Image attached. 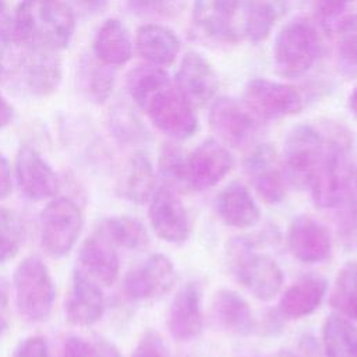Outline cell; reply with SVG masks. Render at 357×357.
Masks as SVG:
<instances>
[{
  "label": "cell",
  "mask_w": 357,
  "mask_h": 357,
  "mask_svg": "<svg viewBox=\"0 0 357 357\" xmlns=\"http://www.w3.org/2000/svg\"><path fill=\"white\" fill-rule=\"evenodd\" d=\"M244 169L252 188L265 204H279L284 198L286 176L272 145H255L244 160Z\"/></svg>",
  "instance_id": "obj_12"
},
{
  "label": "cell",
  "mask_w": 357,
  "mask_h": 357,
  "mask_svg": "<svg viewBox=\"0 0 357 357\" xmlns=\"http://www.w3.org/2000/svg\"><path fill=\"white\" fill-rule=\"evenodd\" d=\"M13 191V176L8 160L0 155V199L7 198Z\"/></svg>",
  "instance_id": "obj_45"
},
{
  "label": "cell",
  "mask_w": 357,
  "mask_h": 357,
  "mask_svg": "<svg viewBox=\"0 0 357 357\" xmlns=\"http://www.w3.org/2000/svg\"><path fill=\"white\" fill-rule=\"evenodd\" d=\"M174 85L192 107H198L215 98L219 78L206 57L197 52H187L176 71Z\"/></svg>",
  "instance_id": "obj_16"
},
{
  "label": "cell",
  "mask_w": 357,
  "mask_h": 357,
  "mask_svg": "<svg viewBox=\"0 0 357 357\" xmlns=\"http://www.w3.org/2000/svg\"><path fill=\"white\" fill-rule=\"evenodd\" d=\"M351 145L349 131L335 121L303 123L287 135L283 146V170L293 187L310 188L322 165L336 153H347Z\"/></svg>",
  "instance_id": "obj_1"
},
{
  "label": "cell",
  "mask_w": 357,
  "mask_h": 357,
  "mask_svg": "<svg viewBox=\"0 0 357 357\" xmlns=\"http://www.w3.org/2000/svg\"><path fill=\"white\" fill-rule=\"evenodd\" d=\"M247 0H195L194 31L208 40L237 43L244 39Z\"/></svg>",
  "instance_id": "obj_8"
},
{
  "label": "cell",
  "mask_w": 357,
  "mask_h": 357,
  "mask_svg": "<svg viewBox=\"0 0 357 357\" xmlns=\"http://www.w3.org/2000/svg\"><path fill=\"white\" fill-rule=\"evenodd\" d=\"M353 0H312V8L317 21L326 32H333L340 22L350 15Z\"/></svg>",
  "instance_id": "obj_40"
},
{
  "label": "cell",
  "mask_w": 357,
  "mask_h": 357,
  "mask_svg": "<svg viewBox=\"0 0 357 357\" xmlns=\"http://www.w3.org/2000/svg\"><path fill=\"white\" fill-rule=\"evenodd\" d=\"M264 237L238 236L227 241L225 261L230 275L261 301L273 300L282 290L283 272L268 254L258 251Z\"/></svg>",
  "instance_id": "obj_3"
},
{
  "label": "cell",
  "mask_w": 357,
  "mask_h": 357,
  "mask_svg": "<svg viewBox=\"0 0 357 357\" xmlns=\"http://www.w3.org/2000/svg\"><path fill=\"white\" fill-rule=\"evenodd\" d=\"M329 303L335 312L357 321V262H347L337 272Z\"/></svg>",
  "instance_id": "obj_35"
},
{
  "label": "cell",
  "mask_w": 357,
  "mask_h": 357,
  "mask_svg": "<svg viewBox=\"0 0 357 357\" xmlns=\"http://www.w3.org/2000/svg\"><path fill=\"white\" fill-rule=\"evenodd\" d=\"M216 212L220 220L230 227L250 229L261 219V211L245 184L231 181L216 197Z\"/></svg>",
  "instance_id": "obj_21"
},
{
  "label": "cell",
  "mask_w": 357,
  "mask_h": 357,
  "mask_svg": "<svg viewBox=\"0 0 357 357\" xmlns=\"http://www.w3.org/2000/svg\"><path fill=\"white\" fill-rule=\"evenodd\" d=\"M109 127L113 137L126 145H138L151 139L146 126L127 105H116L110 110Z\"/></svg>",
  "instance_id": "obj_36"
},
{
  "label": "cell",
  "mask_w": 357,
  "mask_h": 357,
  "mask_svg": "<svg viewBox=\"0 0 357 357\" xmlns=\"http://www.w3.org/2000/svg\"><path fill=\"white\" fill-rule=\"evenodd\" d=\"M39 227L43 250L53 258H61L77 244L84 227L82 211L70 198H54L42 209Z\"/></svg>",
  "instance_id": "obj_7"
},
{
  "label": "cell",
  "mask_w": 357,
  "mask_h": 357,
  "mask_svg": "<svg viewBox=\"0 0 357 357\" xmlns=\"http://www.w3.org/2000/svg\"><path fill=\"white\" fill-rule=\"evenodd\" d=\"M243 102L262 121L289 117L304 107V99L296 86L266 78L251 79L245 86Z\"/></svg>",
  "instance_id": "obj_11"
},
{
  "label": "cell",
  "mask_w": 357,
  "mask_h": 357,
  "mask_svg": "<svg viewBox=\"0 0 357 357\" xmlns=\"http://www.w3.org/2000/svg\"><path fill=\"white\" fill-rule=\"evenodd\" d=\"M326 290L328 283L322 276H304L284 290L278 304V312L287 319L304 318L321 305Z\"/></svg>",
  "instance_id": "obj_23"
},
{
  "label": "cell",
  "mask_w": 357,
  "mask_h": 357,
  "mask_svg": "<svg viewBox=\"0 0 357 357\" xmlns=\"http://www.w3.org/2000/svg\"><path fill=\"white\" fill-rule=\"evenodd\" d=\"M185 4L187 0H128L130 8L137 14L162 18L178 15Z\"/></svg>",
  "instance_id": "obj_41"
},
{
  "label": "cell",
  "mask_w": 357,
  "mask_h": 357,
  "mask_svg": "<svg viewBox=\"0 0 357 357\" xmlns=\"http://www.w3.org/2000/svg\"><path fill=\"white\" fill-rule=\"evenodd\" d=\"M337 61L347 77L357 75V13L347 15L336 28Z\"/></svg>",
  "instance_id": "obj_37"
},
{
  "label": "cell",
  "mask_w": 357,
  "mask_h": 357,
  "mask_svg": "<svg viewBox=\"0 0 357 357\" xmlns=\"http://www.w3.org/2000/svg\"><path fill=\"white\" fill-rule=\"evenodd\" d=\"M61 356L63 357H120V353L112 343L103 339H98L93 343L85 337L70 335L63 342Z\"/></svg>",
  "instance_id": "obj_39"
},
{
  "label": "cell",
  "mask_w": 357,
  "mask_h": 357,
  "mask_svg": "<svg viewBox=\"0 0 357 357\" xmlns=\"http://www.w3.org/2000/svg\"><path fill=\"white\" fill-rule=\"evenodd\" d=\"M11 42V33L8 25L0 29V81L7 75V64H8V49Z\"/></svg>",
  "instance_id": "obj_46"
},
{
  "label": "cell",
  "mask_w": 357,
  "mask_h": 357,
  "mask_svg": "<svg viewBox=\"0 0 357 357\" xmlns=\"http://www.w3.org/2000/svg\"><path fill=\"white\" fill-rule=\"evenodd\" d=\"M156 176L151 159L144 152L134 153L117 181V194L137 205L149 202L155 192Z\"/></svg>",
  "instance_id": "obj_26"
},
{
  "label": "cell",
  "mask_w": 357,
  "mask_h": 357,
  "mask_svg": "<svg viewBox=\"0 0 357 357\" xmlns=\"http://www.w3.org/2000/svg\"><path fill=\"white\" fill-rule=\"evenodd\" d=\"M134 47L146 63L163 67L176 60L181 43L178 36L167 26L145 24L137 29Z\"/></svg>",
  "instance_id": "obj_25"
},
{
  "label": "cell",
  "mask_w": 357,
  "mask_h": 357,
  "mask_svg": "<svg viewBox=\"0 0 357 357\" xmlns=\"http://www.w3.org/2000/svg\"><path fill=\"white\" fill-rule=\"evenodd\" d=\"M14 357H52V356H50L47 343L42 336H29L20 343Z\"/></svg>",
  "instance_id": "obj_43"
},
{
  "label": "cell",
  "mask_w": 357,
  "mask_h": 357,
  "mask_svg": "<svg viewBox=\"0 0 357 357\" xmlns=\"http://www.w3.org/2000/svg\"><path fill=\"white\" fill-rule=\"evenodd\" d=\"M286 0H247L244 39L251 43L265 40L275 24L286 13Z\"/></svg>",
  "instance_id": "obj_30"
},
{
  "label": "cell",
  "mask_w": 357,
  "mask_h": 357,
  "mask_svg": "<svg viewBox=\"0 0 357 357\" xmlns=\"http://www.w3.org/2000/svg\"><path fill=\"white\" fill-rule=\"evenodd\" d=\"M166 325L176 340H191L202 332V291L198 283L188 282L174 294L167 310Z\"/></svg>",
  "instance_id": "obj_19"
},
{
  "label": "cell",
  "mask_w": 357,
  "mask_h": 357,
  "mask_svg": "<svg viewBox=\"0 0 357 357\" xmlns=\"http://www.w3.org/2000/svg\"><path fill=\"white\" fill-rule=\"evenodd\" d=\"M148 216L155 234L170 244H184L191 231L188 213L178 194L162 185L149 199Z\"/></svg>",
  "instance_id": "obj_14"
},
{
  "label": "cell",
  "mask_w": 357,
  "mask_h": 357,
  "mask_svg": "<svg viewBox=\"0 0 357 357\" xmlns=\"http://www.w3.org/2000/svg\"><path fill=\"white\" fill-rule=\"evenodd\" d=\"M322 53L317 26L304 17L286 22L273 43V61L279 75L298 78L307 74Z\"/></svg>",
  "instance_id": "obj_4"
},
{
  "label": "cell",
  "mask_w": 357,
  "mask_h": 357,
  "mask_svg": "<svg viewBox=\"0 0 357 357\" xmlns=\"http://www.w3.org/2000/svg\"><path fill=\"white\" fill-rule=\"evenodd\" d=\"M212 317L218 326L231 335L248 336L255 331L251 307L247 300L234 290H219L211 304Z\"/></svg>",
  "instance_id": "obj_24"
},
{
  "label": "cell",
  "mask_w": 357,
  "mask_h": 357,
  "mask_svg": "<svg viewBox=\"0 0 357 357\" xmlns=\"http://www.w3.org/2000/svg\"><path fill=\"white\" fill-rule=\"evenodd\" d=\"M78 82L91 102L102 105L113 92L114 70L99 61L93 54H86L78 66Z\"/></svg>",
  "instance_id": "obj_31"
},
{
  "label": "cell",
  "mask_w": 357,
  "mask_h": 357,
  "mask_svg": "<svg viewBox=\"0 0 357 357\" xmlns=\"http://www.w3.org/2000/svg\"><path fill=\"white\" fill-rule=\"evenodd\" d=\"M75 25L73 8L60 0H21L13 15L10 32L20 45L60 52L70 45Z\"/></svg>",
  "instance_id": "obj_2"
},
{
  "label": "cell",
  "mask_w": 357,
  "mask_h": 357,
  "mask_svg": "<svg viewBox=\"0 0 357 357\" xmlns=\"http://www.w3.org/2000/svg\"><path fill=\"white\" fill-rule=\"evenodd\" d=\"M349 110L357 119V86L353 89V92L349 96Z\"/></svg>",
  "instance_id": "obj_49"
},
{
  "label": "cell",
  "mask_w": 357,
  "mask_h": 357,
  "mask_svg": "<svg viewBox=\"0 0 357 357\" xmlns=\"http://www.w3.org/2000/svg\"><path fill=\"white\" fill-rule=\"evenodd\" d=\"M4 6H6V0H0V13L4 10Z\"/></svg>",
  "instance_id": "obj_50"
},
{
  "label": "cell",
  "mask_w": 357,
  "mask_h": 357,
  "mask_svg": "<svg viewBox=\"0 0 357 357\" xmlns=\"http://www.w3.org/2000/svg\"><path fill=\"white\" fill-rule=\"evenodd\" d=\"M81 271L103 286H112L120 272L116 248L98 233L86 237L78 250Z\"/></svg>",
  "instance_id": "obj_22"
},
{
  "label": "cell",
  "mask_w": 357,
  "mask_h": 357,
  "mask_svg": "<svg viewBox=\"0 0 357 357\" xmlns=\"http://www.w3.org/2000/svg\"><path fill=\"white\" fill-rule=\"evenodd\" d=\"M145 112L159 131L176 141L192 137L198 128L194 107L174 84L159 91L151 99Z\"/></svg>",
  "instance_id": "obj_10"
},
{
  "label": "cell",
  "mask_w": 357,
  "mask_h": 357,
  "mask_svg": "<svg viewBox=\"0 0 357 357\" xmlns=\"http://www.w3.org/2000/svg\"><path fill=\"white\" fill-rule=\"evenodd\" d=\"M10 322V293L4 279H0V336L4 333Z\"/></svg>",
  "instance_id": "obj_44"
},
{
  "label": "cell",
  "mask_w": 357,
  "mask_h": 357,
  "mask_svg": "<svg viewBox=\"0 0 357 357\" xmlns=\"http://www.w3.org/2000/svg\"><path fill=\"white\" fill-rule=\"evenodd\" d=\"M114 248L141 251L149 245V234L144 223L132 216H109L99 222L96 231Z\"/></svg>",
  "instance_id": "obj_28"
},
{
  "label": "cell",
  "mask_w": 357,
  "mask_h": 357,
  "mask_svg": "<svg viewBox=\"0 0 357 357\" xmlns=\"http://www.w3.org/2000/svg\"><path fill=\"white\" fill-rule=\"evenodd\" d=\"M172 84L170 75L163 67L149 63L134 67L127 75V91L135 105L145 110L151 99Z\"/></svg>",
  "instance_id": "obj_32"
},
{
  "label": "cell",
  "mask_w": 357,
  "mask_h": 357,
  "mask_svg": "<svg viewBox=\"0 0 357 357\" xmlns=\"http://www.w3.org/2000/svg\"><path fill=\"white\" fill-rule=\"evenodd\" d=\"M77 3H78V7L85 14L96 15V14H100L106 8L109 0H77Z\"/></svg>",
  "instance_id": "obj_47"
},
{
  "label": "cell",
  "mask_w": 357,
  "mask_h": 357,
  "mask_svg": "<svg viewBox=\"0 0 357 357\" xmlns=\"http://www.w3.org/2000/svg\"><path fill=\"white\" fill-rule=\"evenodd\" d=\"M18 47L13 63V78L17 86L33 98L53 95L63 78L59 50L20 43Z\"/></svg>",
  "instance_id": "obj_6"
},
{
  "label": "cell",
  "mask_w": 357,
  "mask_h": 357,
  "mask_svg": "<svg viewBox=\"0 0 357 357\" xmlns=\"http://www.w3.org/2000/svg\"><path fill=\"white\" fill-rule=\"evenodd\" d=\"M105 312V297L100 287L81 269L73 272L66 298V318L77 326L96 324Z\"/></svg>",
  "instance_id": "obj_20"
},
{
  "label": "cell",
  "mask_w": 357,
  "mask_h": 357,
  "mask_svg": "<svg viewBox=\"0 0 357 357\" xmlns=\"http://www.w3.org/2000/svg\"><path fill=\"white\" fill-rule=\"evenodd\" d=\"M14 173L21 192L32 201L54 198L60 191L57 173L31 145H22L18 149Z\"/></svg>",
  "instance_id": "obj_15"
},
{
  "label": "cell",
  "mask_w": 357,
  "mask_h": 357,
  "mask_svg": "<svg viewBox=\"0 0 357 357\" xmlns=\"http://www.w3.org/2000/svg\"><path fill=\"white\" fill-rule=\"evenodd\" d=\"M262 120L237 99L220 96L209 109V126L213 134L226 146H251L262 131Z\"/></svg>",
  "instance_id": "obj_9"
},
{
  "label": "cell",
  "mask_w": 357,
  "mask_h": 357,
  "mask_svg": "<svg viewBox=\"0 0 357 357\" xmlns=\"http://www.w3.org/2000/svg\"><path fill=\"white\" fill-rule=\"evenodd\" d=\"M337 230L343 241L357 244V163H349L337 205Z\"/></svg>",
  "instance_id": "obj_34"
},
{
  "label": "cell",
  "mask_w": 357,
  "mask_h": 357,
  "mask_svg": "<svg viewBox=\"0 0 357 357\" xmlns=\"http://www.w3.org/2000/svg\"><path fill=\"white\" fill-rule=\"evenodd\" d=\"M131 357H170V351L159 332L146 329L138 339Z\"/></svg>",
  "instance_id": "obj_42"
},
{
  "label": "cell",
  "mask_w": 357,
  "mask_h": 357,
  "mask_svg": "<svg viewBox=\"0 0 357 357\" xmlns=\"http://www.w3.org/2000/svg\"><path fill=\"white\" fill-rule=\"evenodd\" d=\"M13 114L14 112L11 105L0 93V130L10 124V121L13 120Z\"/></svg>",
  "instance_id": "obj_48"
},
{
  "label": "cell",
  "mask_w": 357,
  "mask_h": 357,
  "mask_svg": "<svg viewBox=\"0 0 357 357\" xmlns=\"http://www.w3.org/2000/svg\"><path fill=\"white\" fill-rule=\"evenodd\" d=\"M325 357H357V326L342 314L332 312L322 326Z\"/></svg>",
  "instance_id": "obj_29"
},
{
  "label": "cell",
  "mask_w": 357,
  "mask_h": 357,
  "mask_svg": "<svg viewBox=\"0 0 357 357\" xmlns=\"http://www.w3.org/2000/svg\"><path fill=\"white\" fill-rule=\"evenodd\" d=\"M158 173L163 185L174 190L177 194L192 191L190 184L188 155L177 144H163L158 158Z\"/></svg>",
  "instance_id": "obj_33"
},
{
  "label": "cell",
  "mask_w": 357,
  "mask_h": 357,
  "mask_svg": "<svg viewBox=\"0 0 357 357\" xmlns=\"http://www.w3.org/2000/svg\"><path fill=\"white\" fill-rule=\"evenodd\" d=\"M234 165L227 146L215 138L204 139L188 153L190 184L192 191H202L222 181Z\"/></svg>",
  "instance_id": "obj_17"
},
{
  "label": "cell",
  "mask_w": 357,
  "mask_h": 357,
  "mask_svg": "<svg viewBox=\"0 0 357 357\" xmlns=\"http://www.w3.org/2000/svg\"><path fill=\"white\" fill-rule=\"evenodd\" d=\"M174 282L173 262L163 254H153L124 275L123 291L132 301H148L170 291Z\"/></svg>",
  "instance_id": "obj_13"
},
{
  "label": "cell",
  "mask_w": 357,
  "mask_h": 357,
  "mask_svg": "<svg viewBox=\"0 0 357 357\" xmlns=\"http://www.w3.org/2000/svg\"><path fill=\"white\" fill-rule=\"evenodd\" d=\"M24 243V223L21 216L0 206V264L13 259Z\"/></svg>",
  "instance_id": "obj_38"
},
{
  "label": "cell",
  "mask_w": 357,
  "mask_h": 357,
  "mask_svg": "<svg viewBox=\"0 0 357 357\" xmlns=\"http://www.w3.org/2000/svg\"><path fill=\"white\" fill-rule=\"evenodd\" d=\"M291 255L304 264L326 261L332 252V240L328 229L308 215L294 216L286 234Z\"/></svg>",
  "instance_id": "obj_18"
},
{
  "label": "cell",
  "mask_w": 357,
  "mask_h": 357,
  "mask_svg": "<svg viewBox=\"0 0 357 357\" xmlns=\"http://www.w3.org/2000/svg\"><path fill=\"white\" fill-rule=\"evenodd\" d=\"M15 305L29 322L46 321L53 310L56 289L46 264L36 255L24 258L13 276Z\"/></svg>",
  "instance_id": "obj_5"
},
{
  "label": "cell",
  "mask_w": 357,
  "mask_h": 357,
  "mask_svg": "<svg viewBox=\"0 0 357 357\" xmlns=\"http://www.w3.org/2000/svg\"><path fill=\"white\" fill-rule=\"evenodd\" d=\"M92 54L109 67H120L132 56V42L126 25L117 18L106 20L92 42Z\"/></svg>",
  "instance_id": "obj_27"
}]
</instances>
